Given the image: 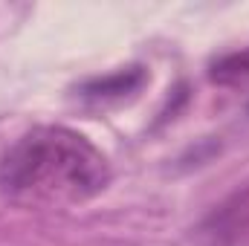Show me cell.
<instances>
[{
	"mask_svg": "<svg viewBox=\"0 0 249 246\" xmlns=\"http://www.w3.org/2000/svg\"><path fill=\"white\" fill-rule=\"evenodd\" d=\"M107 183L105 154L61 124L32 127L0 157V188L20 200L81 203L105 191Z\"/></svg>",
	"mask_w": 249,
	"mask_h": 246,
	"instance_id": "1",
	"label": "cell"
},
{
	"mask_svg": "<svg viewBox=\"0 0 249 246\" xmlns=\"http://www.w3.org/2000/svg\"><path fill=\"white\" fill-rule=\"evenodd\" d=\"M197 232L206 246H249V183L223 197Z\"/></svg>",
	"mask_w": 249,
	"mask_h": 246,
	"instance_id": "2",
	"label": "cell"
},
{
	"mask_svg": "<svg viewBox=\"0 0 249 246\" xmlns=\"http://www.w3.org/2000/svg\"><path fill=\"white\" fill-rule=\"evenodd\" d=\"M145 84H148V70L142 64H130L107 75L87 78L84 84H78V96L90 105H119L124 99H133Z\"/></svg>",
	"mask_w": 249,
	"mask_h": 246,
	"instance_id": "3",
	"label": "cell"
},
{
	"mask_svg": "<svg viewBox=\"0 0 249 246\" xmlns=\"http://www.w3.org/2000/svg\"><path fill=\"white\" fill-rule=\"evenodd\" d=\"M209 78L220 87H238L249 81V47L226 53L209 64Z\"/></svg>",
	"mask_w": 249,
	"mask_h": 246,
	"instance_id": "4",
	"label": "cell"
}]
</instances>
